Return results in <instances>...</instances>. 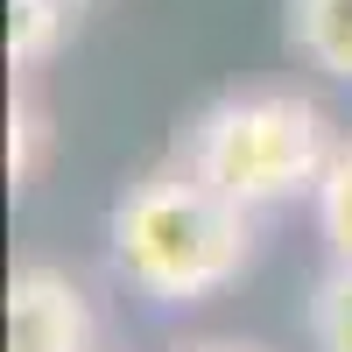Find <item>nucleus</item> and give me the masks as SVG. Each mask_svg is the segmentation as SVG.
Masks as SVG:
<instances>
[{"instance_id":"f257e3e1","label":"nucleus","mask_w":352,"mask_h":352,"mask_svg":"<svg viewBox=\"0 0 352 352\" xmlns=\"http://www.w3.org/2000/svg\"><path fill=\"white\" fill-rule=\"evenodd\" d=\"M113 268L155 303H204L254 261V212L176 155L134 176L113 204Z\"/></svg>"},{"instance_id":"f03ea898","label":"nucleus","mask_w":352,"mask_h":352,"mask_svg":"<svg viewBox=\"0 0 352 352\" xmlns=\"http://www.w3.org/2000/svg\"><path fill=\"white\" fill-rule=\"evenodd\" d=\"M184 162L232 204L268 212V204L317 190L331 162V127L303 92H232L184 127Z\"/></svg>"},{"instance_id":"7ed1b4c3","label":"nucleus","mask_w":352,"mask_h":352,"mask_svg":"<svg viewBox=\"0 0 352 352\" xmlns=\"http://www.w3.org/2000/svg\"><path fill=\"white\" fill-rule=\"evenodd\" d=\"M92 345V310L78 282L56 268H14L8 282V352H85Z\"/></svg>"},{"instance_id":"20e7f679","label":"nucleus","mask_w":352,"mask_h":352,"mask_svg":"<svg viewBox=\"0 0 352 352\" xmlns=\"http://www.w3.org/2000/svg\"><path fill=\"white\" fill-rule=\"evenodd\" d=\"M289 43L352 85V0H289Z\"/></svg>"},{"instance_id":"39448f33","label":"nucleus","mask_w":352,"mask_h":352,"mask_svg":"<svg viewBox=\"0 0 352 352\" xmlns=\"http://www.w3.org/2000/svg\"><path fill=\"white\" fill-rule=\"evenodd\" d=\"M71 14L78 8H64V0H8V56H14V71L43 64V56L64 43Z\"/></svg>"},{"instance_id":"423d86ee","label":"nucleus","mask_w":352,"mask_h":352,"mask_svg":"<svg viewBox=\"0 0 352 352\" xmlns=\"http://www.w3.org/2000/svg\"><path fill=\"white\" fill-rule=\"evenodd\" d=\"M310 197H317V232H324V247L338 261H352V141L331 148V162H324Z\"/></svg>"},{"instance_id":"0eeeda50","label":"nucleus","mask_w":352,"mask_h":352,"mask_svg":"<svg viewBox=\"0 0 352 352\" xmlns=\"http://www.w3.org/2000/svg\"><path fill=\"white\" fill-rule=\"evenodd\" d=\"M310 352H352V261L310 289Z\"/></svg>"},{"instance_id":"6e6552de","label":"nucleus","mask_w":352,"mask_h":352,"mask_svg":"<svg viewBox=\"0 0 352 352\" xmlns=\"http://www.w3.org/2000/svg\"><path fill=\"white\" fill-rule=\"evenodd\" d=\"M43 148H50V113L36 106L28 85H14V113H8V176H14V190H28V176L43 169Z\"/></svg>"},{"instance_id":"1a4fd4ad","label":"nucleus","mask_w":352,"mask_h":352,"mask_svg":"<svg viewBox=\"0 0 352 352\" xmlns=\"http://www.w3.org/2000/svg\"><path fill=\"white\" fill-rule=\"evenodd\" d=\"M190 352H254V345H190Z\"/></svg>"},{"instance_id":"9d476101","label":"nucleus","mask_w":352,"mask_h":352,"mask_svg":"<svg viewBox=\"0 0 352 352\" xmlns=\"http://www.w3.org/2000/svg\"><path fill=\"white\" fill-rule=\"evenodd\" d=\"M64 8H85V0H64Z\"/></svg>"}]
</instances>
